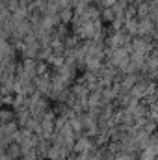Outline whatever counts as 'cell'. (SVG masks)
I'll return each instance as SVG.
<instances>
[{
  "label": "cell",
  "instance_id": "6da1fadb",
  "mask_svg": "<svg viewBox=\"0 0 158 160\" xmlns=\"http://www.w3.org/2000/svg\"><path fill=\"white\" fill-rule=\"evenodd\" d=\"M116 160H136V157H134V153H119Z\"/></svg>",
  "mask_w": 158,
  "mask_h": 160
}]
</instances>
